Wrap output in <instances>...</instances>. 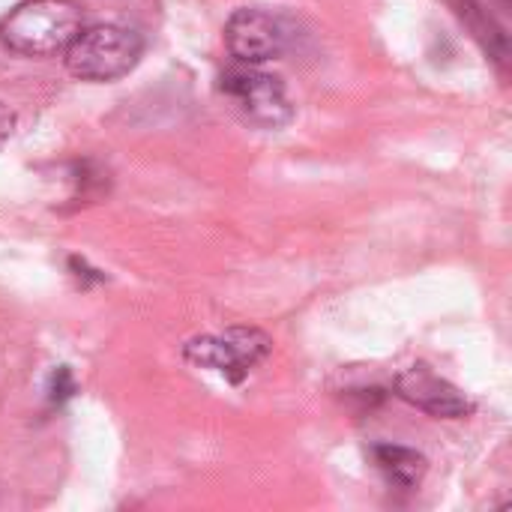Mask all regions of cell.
<instances>
[{"mask_svg": "<svg viewBox=\"0 0 512 512\" xmlns=\"http://www.w3.org/2000/svg\"><path fill=\"white\" fill-rule=\"evenodd\" d=\"M84 27L81 6L75 0H24L0 21V42L24 57H51Z\"/></svg>", "mask_w": 512, "mask_h": 512, "instance_id": "6da1fadb", "label": "cell"}, {"mask_svg": "<svg viewBox=\"0 0 512 512\" xmlns=\"http://www.w3.org/2000/svg\"><path fill=\"white\" fill-rule=\"evenodd\" d=\"M144 54V39L138 30L123 24H93L81 27L66 45V69L93 84L117 81L129 75Z\"/></svg>", "mask_w": 512, "mask_h": 512, "instance_id": "7a4b0ae2", "label": "cell"}, {"mask_svg": "<svg viewBox=\"0 0 512 512\" xmlns=\"http://www.w3.org/2000/svg\"><path fill=\"white\" fill-rule=\"evenodd\" d=\"M219 87L243 111V117L261 129H282L294 117V105L288 99L285 84L252 63H237L225 69Z\"/></svg>", "mask_w": 512, "mask_h": 512, "instance_id": "3957f363", "label": "cell"}, {"mask_svg": "<svg viewBox=\"0 0 512 512\" xmlns=\"http://www.w3.org/2000/svg\"><path fill=\"white\" fill-rule=\"evenodd\" d=\"M183 354L189 363L222 372L225 378H231L237 384L270 354V339L261 330L234 327L228 333L198 336V339L186 342Z\"/></svg>", "mask_w": 512, "mask_h": 512, "instance_id": "277c9868", "label": "cell"}, {"mask_svg": "<svg viewBox=\"0 0 512 512\" xmlns=\"http://www.w3.org/2000/svg\"><path fill=\"white\" fill-rule=\"evenodd\" d=\"M225 45L237 63L261 66L285 54L288 30L264 9H237L225 24Z\"/></svg>", "mask_w": 512, "mask_h": 512, "instance_id": "5b68a950", "label": "cell"}, {"mask_svg": "<svg viewBox=\"0 0 512 512\" xmlns=\"http://www.w3.org/2000/svg\"><path fill=\"white\" fill-rule=\"evenodd\" d=\"M396 396L408 405L438 417V420H459L471 414V402L459 387L438 378L429 366H411L396 378Z\"/></svg>", "mask_w": 512, "mask_h": 512, "instance_id": "8992f818", "label": "cell"}, {"mask_svg": "<svg viewBox=\"0 0 512 512\" xmlns=\"http://www.w3.org/2000/svg\"><path fill=\"white\" fill-rule=\"evenodd\" d=\"M372 462L378 468V474L402 492H411L420 486L423 474H426V459L408 447H396V444H378L372 447Z\"/></svg>", "mask_w": 512, "mask_h": 512, "instance_id": "52a82bcc", "label": "cell"}, {"mask_svg": "<svg viewBox=\"0 0 512 512\" xmlns=\"http://www.w3.org/2000/svg\"><path fill=\"white\" fill-rule=\"evenodd\" d=\"M459 15L462 21L468 24V30L474 33V39L483 45V51L498 63V66H507L510 60V39L504 33V27L483 9L480 0H459Z\"/></svg>", "mask_w": 512, "mask_h": 512, "instance_id": "ba28073f", "label": "cell"}, {"mask_svg": "<svg viewBox=\"0 0 512 512\" xmlns=\"http://www.w3.org/2000/svg\"><path fill=\"white\" fill-rule=\"evenodd\" d=\"M72 393H75V384H72L69 369H57V372L51 375V399H54V402H63V399H69Z\"/></svg>", "mask_w": 512, "mask_h": 512, "instance_id": "9c48e42d", "label": "cell"}, {"mask_svg": "<svg viewBox=\"0 0 512 512\" xmlns=\"http://www.w3.org/2000/svg\"><path fill=\"white\" fill-rule=\"evenodd\" d=\"M504 3H510V0H504Z\"/></svg>", "mask_w": 512, "mask_h": 512, "instance_id": "30bf717a", "label": "cell"}]
</instances>
